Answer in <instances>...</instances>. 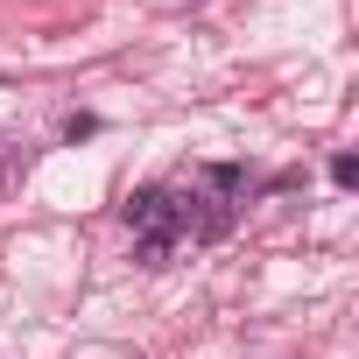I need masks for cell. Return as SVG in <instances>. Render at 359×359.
Returning <instances> with one entry per match:
<instances>
[]
</instances>
